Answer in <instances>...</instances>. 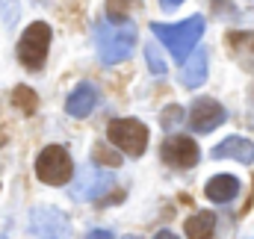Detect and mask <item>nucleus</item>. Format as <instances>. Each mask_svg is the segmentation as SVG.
Masks as SVG:
<instances>
[{
  "mask_svg": "<svg viewBox=\"0 0 254 239\" xmlns=\"http://www.w3.org/2000/svg\"><path fill=\"white\" fill-rule=\"evenodd\" d=\"M95 42H98V57L104 65L125 62L136 48V27L130 21H101L95 27Z\"/></svg>",
  "mask_w": 254,
  "mask_h": 239,
  "instance_id": "nucleus-1",
  "label": "nucleus"
},
{
  "mask_svg": "<svg viewBox=\"0 0 254 239\" xmlns=\"http://www.w3.org/2000/svg\"><path fill=\"white\" fill-rule=\"evenodd\" d=\"M151 30L172 51L175 60L187 62L190 54L195 51V45H198V39L204 36V18L201 15H192L187 21H181V24H151Z\"/></svg>",
  "mask_w": 254,
  "mask_h": 239,
  "instance_id": "nucleus-2",
  "label": "nucleus"
},
{
  "mask_svg": "<svg viewBox=\"0 0 254 239\" xmlns=\"http://www.w3.org/2000/svg\"><path fill=\"white\" fill-rule=\"evenodd\" d=\"M107 136H110V142H113L119 151H125L127 157H142L145 148H148V127L136 119L110 121Z\"/></svg>",
  "mask_w": 254,
  "mask_h": 239,
  "instance_id": "nucleus-3",
  "label": "nucleus"
},
{
  "mask_svg": "<svg viewBox=\"0 0 254 239\" xmlns=\"http://www.w3.org/2000/svg\"><path fill=\"white\" fill-rule=\"evenodd\" d=\"M48 45H51V27L45 21H36V24H30L24 30V36L18 42V60L27 68L39 71L48 60Z\"/></svg>",
  "mask_w": 254,
  "mask_h": 239,
  "instance_id": "nucleus-4",
  "label": "nucleus"
},
{
  "mask_svg": "<svg viewBox=\"0 0 254 239\" xmlns=\"http://www.w3.org/2000/svg\"><path fill=\"white\" fill-rule=\"evenodd\" d=\"M36 175L42 183H51V186H63L68 183V178L74 175V166H71V157L63 145H48L39 157H36Z\"/></svg>",
  "mask_w": 254,
  "mask_h": 239,
  "instance_id": "nucleus-5",
  "label": "nucleus"
},
{
  "mask_svg": "<svg viewBox=\"0 0 254 239\" xmlns=\"http://www.w3.org/2000/svg\"><path fill=\"white\" fill-rule=\"evenodd\" d=\"M113 186H116V172L101 169V166H86V169L77 175L74 198H77V201H95V198H101L104 192H110Z\"/></svg>",
  "mask_w": 254,
  "mask_h": 239,
  "instance_id": "nucleus-6",
  "label": "nucleus"
},
{
  "mask_svg": "<svg viewBox=\"0 0 254 239\" xmlns=\"http://www.w3.org/2000/svg\"><path fill=\"white\" fill-rule=\"evenodd\" d=\"M160 154H163V163H169L175 169H192L198 163V157H201L198 145L192 142L190 136H172V139H166Z\"/></svg>",
  "mask_w": 254,
  "mask_h": 239,
  "instance_id": "nucleus-7",
  "label": "nucleus"
},
{
  "mask_svg": "<svg viewBox=\"0 0 254 239\" xmlns=\"http://www.w3.org/2000/svg\"><path fill=\"white\" fill-rule=\"evenodd\" d=\"M225 121V107L213 98H198L190 110V127L195 133H210Z\"/></svg>",
  "mask_w": 254,
  "mask_h": 239,
  "instance_id": "nucleus-8",
  "label": "nucleus"
},
{
  "mask_svg": "<svg viewBox=\"0 0 254 239\" xmlns=\"http://www.w3.org/2000/svg\"><path fill=\"white\" fill-rule=\"evenodd\" d=\"M33 234L39 239H65L68 237V222L60 210L51 207H36L33 210Z\"/></svg>",
  "mask_w": 254,
  "mask_h": 239,
  "instance_id": "nucleus-9",
  "label": "nucleus"
},
{
  "mask_svg": "<svg viewBox=\"0 0 254 239\" xmlns=\"http://www.w3.org/2000/svg\"><path fill=\"white\" fill-rule=\"evenodd\" d=\"M213 160H237V163H254V142L243 136H228L213 148Z\"/></svg>",
  "mask_w": 254,
  "mask_h": 239,
  "instance_id": "nucleus-10",
  "label": "nucleus"
},
{
  "mask_svg": "<svg viewBox=\"0 0 254 239\" xmlns=\"http://www.w3.org/2000/svg\"><path fill=\"white\" fill-rule=\"evenodd\" d=\"M95 107H98V89H95L92 83H80V86L68 95V101H65V110H68V116H74V119H86Z\"/></svg>",
  "mask_w": 254,
  "mask_h": 239,
  "instance_id": "nucleus-11",
  "label": "nucleus"
},
{
  "mask_svg": "<svg viewBox=\"0 0 254 239\" xmlns=\"http://www.w3.org/2000/svg\"><path fill=\"white\" fill-rule=\"evenodd\" d=\"M204 195L210 201H216V204H228V201H234L240 195V180L234 178V175H216V178L207 180Z\"/></svg>",
  "mask_w": 254,
  "mask_h": 239,
  "instance_id": "nucleus-12",
  "label": "nucleus"
},
{
  "mask_svg": "<svg viewBox=\"0 0 254 239\" xmlns=\"http://www.w3.org/2000/svg\"><path fill=\"white\" fill-rule=\"evenodd\" d=\"M204 80H207V54L204 51H192L190 60L181 68V83L187 89H198Z\"/></svg>",
  "mask_w": 254,
  "mask_h": 239,
  "instance_id": "nucleus-13",
  "label": "nucleus"
},
{
  "mask_svg": "<svg viewBox=\"0 0 254 239\" xmlns=\"http://www.w3.org/2000/svg\"><path fill=\"white\" fill-rule=\"evenodd\" d=\"M213 231H216V216L207 213V210L187 219V239H210Z\"/></svg>",
  "mask_w": 254,
  "mask_h": 239,
  "instance_id": "nucleus-14",
  "label": "nucleus"
},
{
  "mask_svg": "<svg viewBox=\"0 0 254 239\" xmlns=\"http://www.w3.org/2000/svg\"><path fill=\"white\" fill-rule=\"evenodd\" d=\"M92 163L101 166V169L116 172V169L122 166V154H119L116 148H110V145H95V148H92Z\"/></svg>",
  "mask_w": 254,
  "mask_h": 239,
  "instance_id": "nucleus-15",
  "label": "nucleus"
},
{
  "mask_svg": "<svg viewBox=\"0 0 254 239\" xmlns=\"http://www.w3.org/2000/svg\"><path fill=\"white\" fill-rule=\"evenodd\" d=\"M12 101H15V107H21L27 116H33V113L39 110V98H36V92H33L30 86H18V89L12 92Z\"/></svg>",
  "mask_w": 254,
  "mask_h": 239,
  "instance_id": "nucleus-16",
  "label": "nucleus"
},
{
  "mask_svg": "<svg viewBox=\"0 0 254 239\" xmlns=\"http://www.w3.org/2000/svg\"><path fill=\"white\" fill-rule=\"evenodd\" d=\"M139 0H107V15L113 18V21H125L127 12L136 6Z\"/></svg>",
  "mask_w": 254,
  "mask_h": 239,
  "instance_id": "nucleus-17",
  "label": "nucleus"
},
{
  "mask_svg": "<svg viewBox=\"0 0 254 239\" xmlns=\"http://www.w3.org/2000/svg\"><path fill=\"white\" fill-rule=\"evenodd\" d=\"M145 60L151 65V74H154V77H166V62L160 57L157 45H145Z\"/></svg>",
  "mask_w": 254,
  "mask_h": 239,
  "instance_id": "nucleus-18",
  "label": "nucleus"
},
{
  "mask_svg": "<svg viewBox=\"0 0 254 239\" xmlns=\"http://www.w3.org/2000/svg\"><path fill=\"white\" fill-rule=\"evenodd\" d=\"M181 119H184V110H181V107H169V110H163L160 124H163V127H175Z\"/></svg>",
  "mask_w": 254,
  "mask_h": 239,
  "instance_id": "nucleus-19",
  "label": "nucleus"
},
{
  "mask_svg": "<svg viewBox=\"0 0 254 239\" xmlns=\"http://www.w3.org/2000/svg\"><path fill=\"white\" fill-rule=\"evenodd\" d=\"M86 239H113V234H110V231H89Z\"/></svg>",
  "mask_w": 254,
  "mask_h": 239,
  "instance_id": "nucleus-20",
  "label": "nucleus"
},
{
  "mask_svg": "<svg viewBox=\"0 0 254 239\" xmlns=\"http://www.w3.org/2000/svg\"><path fill=\"white\" fill-rule=\"evenodd\" d=\"M231 42L234 45H252L254 48V36H231Z\"/></svg>",
  "mask_w": 254,
  "mask_h": 239,
  "instance_id": "nucleus-21",
  "label": "nucleus"
},
{
  "mask_svg": "<svg viewBox=\"0 0 254 239\" xmlns=\"http://www.w3.org/2000/svg\"><path fill=\"white\" fill-rule=\"evenodd\" d=\"M181 3H184V0H160V6H163V9H169V12H172V9H178Z\"/></svg>",
  "mask_w": 254,
  "mask_h": 239,
  "instance_id": "nucleus-22",
  "label": "nucleus"
},
{
  "mask_svg": "<svg viewBox=\"0 0 254 239\" xmlns=\"http://www.w3.org/2000/svg\"><path fill=\"white\" fill-rule=\"evenodd\" d=\"M154 239H178V237H175L172 231H160V234H157V237H154Z\"/></svg>",
  "mask_w": 254,
  "mask_h": 239,
  "instance_id": "nucleus-23",
  "label": "nucleus"
},
{
  "mask_svg": "<svg viewBox=\"0 0 254 239\" xmlns=\"http://www.w3.org/2000/svg\"><path fill=\"white\" fill-rule=\"evenodd\" d=\"M125 239H136V237H125Z\"/></svg>",
  "mask_w": 254,
  "mask_h": 239,
  "instance_id": "nucleus-24",
  "label": "nucleus"
},
{
  "mask_svg": "<svg viewBox=\"0 0 254 239\" xmlns=\"http://www.w3.org/2000/svg\"><path fill=\"white\" fill-rule=\"evenodd\" d=\"M0 239H3V237H0Z\"/></svg>",
  "mask_w": 254,
  "mask_h": 239,
  "instance_id": "nucleus-25",
  "label": "nucleus"
}]
</instances>
